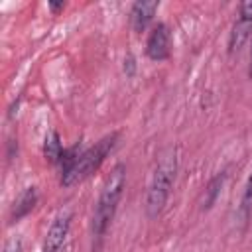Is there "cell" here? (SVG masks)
<instances>
[{
	"instance_id": "obj_1",
	"label": "cell",
	"mask_w": 252,
	"mask_h": 252,
	"mask_svg": "<svg viewBox=\"0 0 252 252\" xmlns=\"http://www.w3.org/2000/svg\"><path fill=\"white\" fill-rule=\"evenodd\" d=\"M124 185H126V165L124 163H116L102 189H100V195H98V201H96V207H94V215H93V224H91V230H93V248H98L100 240L104 238L114 215H116V209H118V203L122 199V193H124Z\"/></svg>"
},
{
	"instance_id": "obj_2",
	"label": "cell",
	"mask_w": 252,
	"mask_h": 252,
	"mask_svg": "<svg viewBox=\"0 0 252 252\" xmlns=\"http://www.w3.org/2000/svg\"><path fill=\"white\" fill-rule=\"evenodd\" d=\"M175 173H177V148L173 144H169L159 150L156 167H154V175H152V181L148 187L146 213L150 219H156L163 211L169 191L175 181Z\"/></svg>"
},
{
	"instance_id": "obj_3",
	"label": "cell",
	"mask_w": 252,
	"mask_h": 252,
	"mask_svg": "<svg viewBox=\"0 0 252 252\" xmlns=\"http://www.w3.org/2000/svg\"><path fill=\"white\" fill-rule=\"evenodd\" d=\"M118 140V132H112L104 138H100L98 142H94L91 148L83 150L77 158V161L73 163L71 169H67L65 173H61V185L71 187L83 179H87L89 175H93L106 159V156L112 152L114 144Z\"/></svg>"
},
{
	"instance_id": "obj_4",
	"label": "cell",
	"mask_w": 252,
	"mask_h": 252,
	"mask_svg": "<svg viewBox=\"0 0 252 252\" xmlns=\"http://www.w3.org/2000/svg\"><path fill=\"white\" fill-rule=\"evenodd\" d=\"M252 37V0L238 6V16L228 35V53H238L244 43Z\"/></svg>"
},
{
	"instance_id": "obj_5",
	"label": "cell",
	"mask_w": 252,
	"mask_h": 252,
	"mask_svg": "<svg viewBox=\"0 0 252 252\" xmlns=\"http://www.w3.org/2000/svg\"><path fill=\"white\" fill-rule=\"evenodd\" d=\"M171 53V33H169V28L167 24L163 22H158L150 35H148V41H146V55L152 59V61H165Z\"/></svg>"
},
{
	"instance_id": "obj_6",
	"label": "cell",
	"mask_w": 252,
	"mask_h": 252,
	"mask_svg": "<svg viewBox=\"0 0 252 252\" xmlns=\"http://www.w3.org/2000/svg\"><path fill=\"white\" fill-rule=\"evenodd\" d=\"M71 211H59L57 217L53 219L47 234H45V242H43V252H61L71 228Z\"/></svg>"
},
{
	"instance_id": "obj_7",
	"label": "cell",
	"mask_w": 252,
	"mask_h": 252,
	"mask_svg": "<svg viewBox=\"0 0 252 252\" xmlns=\"http://www.w3.org/2000/svg\"><path fill=\"white\" fill-rule=\"evenodd\" d=\"M158 6H159V2H156V0H152V2L142 0V2H134L132 4L130 22H132V30L136 33H142L150 26V22L154 20V14H156Z\"/></svg>"
},
{
	"instance_id": "obj_8",
	"label": "cell",
	"mask_w": 252,
	"mask_h": 252,
	"mask_svg": "<svg viewBox=\"0 0 252 252\" xmlns=\"http://www.w3.org/2000/svg\"><path fill=\"white\" fill-rule=\"evenodd\" d=\"M35 203H37V189H35V187H26V189L18 195V199L14 201V205H12L10 222H18L20 219L28 217V215L32 213V209L35 207Z\"/></svg>"
},
{
	"instance_id": "obj_9",
	"label": "cell",
	"mask_w": 252,
	"mask_h": 252,
	"mask_svg": "<svg viewBox=\"0 0 252 252\" xmlns=\"http://www.w3.org/2000/svg\"><path fill=\"white\" fill-rule=\"evenodd\" d=\"M65 148L61 144V136L59 132L55 130H49L45 134V140H43V156L49 163H59L61 161V156H63Z\"/></svg>"
},
{
	"instance_id": "obj_10",
	"label": "cell",
	"mask_w": 252,
	"mask_h": 252,
	"mask_svg": "<svg viewBox=\"0 0 252 252\" xmlns=\"http://www.w3.org/2000/svg\"><path fill=\"white\" fill-rule=\"evenodd\" d=\"M224 179H226V173L220 171V173H217V175L209 181V185L205 187V199H203V205H201L203 211H209V209L215 205V201L219 199V195H220V191H222Z\"/></svg>"
},
{
	"instance_id": "obj_11",
	"label": "cell",
	"mask_w": 252,
	"mask_h": 252,
	"mask_svg": "<svg viewBox=\"0 0 252 252\" xmlns=\"http://www.w3.org/2000/svg\"><path fill=\"white\" fill-rule=\"evenodd\" d=\"M250 205H252V171L248 175V181H246V187H244V193H242V199H240V213H242V220L244 222L248 220Z\"/></svg>"
},
{
	"instance_id": "obj_12",
	"label": "cell",
	"mask_w": 252,
	"mask_h": 252,
	"mask_svg": "<svg viewBox=\"0 0 252 252\" xmlns=\"http://www.w3.org/2000/svg\"><path fill=\"white\" fill-rule=\"evenodd\" d=\"M134 71H136V59H134L132 53H126V57H124V73L128 77H132Z\"/></svg>"
},
{
	"instance_id": "obj_13",
	"label": "cell",
	"mask_w": 252,
	"mask_h": 252,
	"mask_svg": "<svg viewBox=\"0 0 252 252\" xmlns=\"http://www.w3.org/2000/svg\"><path fill=\"white\" fill-rule=\"evenodd\" d=\"M2 252H22V240L20 238H10V240H6V244H4V250Z\"/></svg>"
},
{
	"instance_id": "obj_14",
	"label": "cell",
	"mask_w": 252,
	"mask_h": 252,
	"mask_svg": "<svg viewBox=\"0 0 252 252\" xmlns=\"http://www.w3.org/2000/svg\"><path fill=\"white\" fill-rule=\"evenodd\" d=\"M47 6H49V10H51L53 14H59V12L65 8V2H47Z\"/></svg>"
},
{
	"instance_id": "obj_15",
	"label": "cell",
	"mask_w": 252,
	"mask_h": 252,
	"mask_svg": "<svg viewBox=\"0 0 252 252\" xmlns=\"http://www.w3.org/2000/svg\"><path fill=\"white\" fill-rule=\"evenodd\" d=\"M248 75H250V79H252V47H250V69H248Z\"/></svg>"
}]
</instances>
